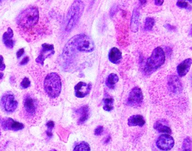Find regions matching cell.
<instances>
[{
  "instance_id": "1",
  "label": "cell",
  "mask_w": 192,
  "mask_h": 151,
  "mask_svg": "<svg viewBox=\"0 0 192 151\" xmlns=\"http://www.w3.org/2000/svg\"><path fill=\"white\" fill-rule=\"evenodd\" d=\"M39 19V12L36 7L29 6L19 15L16 19L18 25L24 28H31L36 26Z\"/></svg>"
},
{
  "instance_id": "2",
  "label": "cell",
  "mask_w": 192,
  "mask_h": 151,
  "mask_svg": "<svg viewBox=\"0 0 192 151\" xmlns=\"http://www.w3.org/2000/svg\"><path fill=\"white\" fill-rule=\"evenodd\" d=\"M62 81L59 74L55 72L49 73L44 81V89L47 95L51 98L59 96L62 90Z\"/></svg>"
},
{
  "instance_id": "3",
  "label": "cell",
  "mask_w": 192,
  "mask_h": 151,
  "mask_svg": "<svg viewBox=\"0 0 192 151\" xmlns=\"http://www.w3.org/2000/svg\"><path fill=\"white\" fill-rule=\"evenodd\" d=\"M85 5L82 1H74L69 9L67 16L66 30L70 31L78 23L82 16Z\"/></svg>"
},
{
  "instance_id": "4",
  "label": "cell",
  "mask_w": 192,
  "mask_h": 151,
  "mask_svg": "<svg viewBox=\"0 0 192 151\" xmlns=\"http://www.w3.org/2000/svg\"><path fill=\"white\" fill-rule=\"evenodd\" d=\"M165 53L161 47H156L152 52L151 56L147 59L144 71L147 74H151L159 68L165 62Z\"/></svg>"
},
{
  "instance_id": "5",
  "label": "cell",
  "mask_w": 192,
  "mask_h": 151,
  "mask_svg": "<svg viewBox=\"0 0 192 151\" xmlns=\"http://www.w3.org/2000/svg\"><path fill=\"white\" fill-rule=\"evenodd\" d=\"M70 40L79 52L90 53L93 51L95 49L93 40L86 35L80 34L76 35Z\"/></svg>"
},
{
  "instance_id": "6",
  "label": "cell",
  "mask_w": 192,
  "mask_h": 151,
  "mask_svg": "<svg viewBox=\"0 0 192 151\" xmlns=\"http://www.w3.org/2000/svg\"><path fill=\"white\" fill-rule=\"evenodd\" d=\"M0 103L2 110L7 113L14 112L18 106V101L11 92H7L2 96Z\"/></svg>"
},
{
  "instance_id": "7",
  "label": "cell",
  "mask_w": 192,
  "mask_h": 151,
  "mask_svg": "<svg viewBox=\"0 0 192 151\" xmlns=\"http://www.w3.org/2000/svg\"><path fill=\"white\" fill-rule=\"evenodd\" d=\"M144 96L141 89L136 86L130 91L127 100V104L130 107H140L143 103Z\"/></svg>"
},
{
  "instance_id": "8",
  "label": "cell",
  "mask_w": 192,
  "mask_h": 151,
  "mask_svg": "<svg viewBox=\"0 0 192 151\" xmlns=\"http://www.w3.org/2000/svg\"><path fill=\"white\" fill-rule=\"evenodd\" d=\"M156 146L161 151H169L171 150L175 144L174 138L168 134H162L158 137L155 142Z\"/></svg>"
},
{
  "instance_id": "9",
  "label": "cell",
  "mask_w": 192,
  "mask_h": 151,
  "mask_svg": "<svg viewBox=\"0 0 192 151\" xmlns=\"http://www.w3.org/2000/svg\"><path fill=\"white\" fill-rule=\"evenodd\" d=\"M54 46L53 45L43 43L42 45V49L38 58L36 59V62L41 65H43L45 60L54 54Z\"/></svg>"
},
{
  "instance_id": "10",
  "label": "cell",
  "mask_w": 192,
  "mask_h": 151,
  "mask_svg": "<svg viewBox=\"0 0 192 151\" xmlns=\"http://www.w3.org/2000/svg\"><path fill=\"white\" fill-rule=\"evenodd\" d=\"M1 127L4 130H12L17 131L24 129V125L17 122L11 118H4L1 122Z\"/></svg>"
},
{
  "instance_id": "11",
  "label": "cell",
  "mask_w": 192,
  "mask_h": 151,
  "mask_svg": "<svg viewBox=\"0 0 192 151\" xmlns=\"http://www.w3.org/2000/svg\"><path fill=\"white\" fill-rule=\"evenodd\" d=\"M24 108L28 113L30 114H35L37 109V100L32 95L28 94L24 96L23 100Z\"/></svg>"
},
{
  "instance_id": "12",
  "label": "cell",
  "mask_w": 192,
  "mask_h": 151,
  "mask_svg": "<svg viewBox=\"0 0 192 151\" xmlns=\"http://www.w3.org/2000/svg\"><path fill=\"white\" fill-rule=\"evenodd\" d=\"M92 87L91 83L80 82L74 87V94L77 98H84L87 96L90 92Z\"/></svg>"
},
{
  "instance_id": "13",
  "label": "cell",
  "mask_w": 192,
  "mask_h": 151,
  "mask_svg": "<svg viewBox=\"0 0 192 151\" xmlns=\"http://www.w3.org/2000/svg\"><path fill=\"white\" fill-rule=\"evenodd\" d=\"M170 90L174 94H177L182 90V85L178 77L172 76L169 78L168 82Z\"/></svg>"
},
{
  "instance_id": "14",
  "label": "cell",
  "mask_w": 192,
  "mask_h": 151,
  "mask_svg": "<svg viewBox=\"0 0 192 151\" xmlns=\"http://www.w3.org/2000/svg\"><path fill=\"white\" fill-rule=\"evenodd\" d=\"M192 60L191 58H188L184 60L177 67V72L180 77L185 76L189 72L192 65Z\"/></svg>"
},
{
  "instance_id": "15",
  "label": "cell",
  "mask_w": 192,
  "mask_h": 151,
  "mask_svg": "<svg viewBox=\"0 0 192 151\" xmlns=\"http://www.w3.org/2000/svg\"><path fill=\"white\" fill-rule=\"evenodd\" d=\"M110 62L113 64H120L122 59L121 51L117 47H113L110 50L108 54Z\"/></svg>"
},
{
  "instance_id": "16",
  "label": "cell",
  "mask_w": 192,
  "mask_h": 151,
  "mask_svg": "<svg viewBox=\"0 0 192 151\" xmlns=\"http://www.w3.org/2000/svg\"><path fill=\"white\" fill-rule=\"evenodd\" d=\"M76 112L77 114L80 116L77 121L78 125H81L85 123L88 120L89 114V108L87 106H83L80 108L76 110Z\"/></svg>"
},
{
  "instance_id": "17",
  "label": "cell",
  "mask_w": 192,
  "mask_h": 151,
  "mask_svg": "<svg viewBox=\"0 0 192 151\" xmlns=\"http://www.w3.org/2000/svg\"><path fill=\"white\" fill-rule=\"evenodd\" d=\"M128 125L131 126H140L142 127L145 124V120L143 116L140 114H135L131 116L128 119Z\"/></svg>"
},
{
  "instance_id": "18",
  "label": "cell",
  "mask_w": 192,
  "mask_h": 151,
  "mask_svg": "<svg viewBox=\"0 0 192 151\" xmlns=\"http://www.w3.org/2000/svg\"><path fill=\"white\" fill-rule=\"evenodd\" d=\"M14 36V33L11 28H9L7 32H6L3 35V42L4 45L8 48L11 49L13 47L14 45V40L13 37Z\"/></svg>"
},
{
  "instance_id": "19",
  "label": "cell",
  "mask_w": 192,
  "mask_h": 151,
  "mask_svg": "<svg viewBox=\"0 0 192 151\" xmlns=\"http://www.w3.org/2000/svg\"><path fill=\"white\" fill-rule=\"evenodd\" d=\"M139 17L140 13L139 10L137 9H135L133 13L130 24V28L133 32H137L138 30L139 25Z\"/></svg>"
},
{
  "instance_id": "20",
  "label": "cell",
  "mask_w": 192,
  "mask_h": 151,
  "mask_svg": "<svg viewBox=\"0 0 192 151\" xmlns=\"http://www.w3.org/2000/svg\"><path fill=\"white\" fill-rule=\"evenodd\" d=\"M153 127L155 130H157L159 133H166V134H171L172 133V131L170 127L166 125H164L162 121H161V120L157 121L154 125Z\"/></svg>"
},
{
  "instance_id": "21",
  "label": "cell",
  "mask_w": 192,
  "mask_h": 151,
  "mask_svg": "<svg viewBox=\"0 0 192 151\" xmlns=\"http://www.w3.org/2000/svg\"><path fill=\"white\" fill-rule=\"evenodd\" d=\"M119 80V78L117 74L116 73H111L108 76L107 79L106 80V85L110 89H114L115 87V85L118 83Z\"/></svg>"
},
{
  "instance_id": "22",
  "label": "cell",
  "mask_w": 192,
  "mask_h": 151,
  "mask_svg": "<svg viewBox=\"0 0 192 151\" xmlns=\"http://www.w3.org/2000/svg\"><path fill=\"white\" fill-rule=\"evenodd\" d=\"M113 102L114 99L112 98H107L103 100L104 106L103 109L105 111L110 112L113 110Z\"/></svg>"
},
{
  "instance_id": "23",
  "label": "cell",
  "mask_w": 192,
  "mask_h": 151,
  "mask_svg": "<svg viewBox=\"0 0 192 151\" xmlns=\"http://www.w3.org/2000/svg\"><path fill=\"white\" fill-rule=\"evenodd\" d=\"M73 151H91V148L87 142H82L76 146Z\"/></svg>"
},
{
  "instance_id": "24",
  "label": "cell",
  "mask_w": 192,
  "mask_h": 151,
  "mask_svg": "<svg viewBox=\"0 0 192 151\" xmlns=\"http://www.w3.org/2000/svg\"><path fill=\"white\" fill-rule=\"evenodd\" d=\"M182 151H192V140L190 137H188L184 139L182 145Z\"/></svg>"
},
{
  "instance_id": "25",
  "label": "cell",
  "mask_w": 192,
  "mask_h": 151,
  "mask_svg": "<svg viewBox=\"0 0 192 151\" xmlns=\"http://www.w3.org/2000/svg\"><path fill=\"white\" fill-rule=\"evenodd\" d=\"M155 24V20L153 18L148 17L146 18L144 24V29L147 31H149L152 29Z\"/></svg>"
},
{
  "instance_id": "26",
  "label": "cell",
  "mask_w": 192,
  "mask_h": 151,
  "mask_svg": "<svg viewBox=\"0 0 192 151\" xmlns=\"http://www.w3.org/2000/svg\"><path fill=\"white\" fill-rule=\"evenodd\" d=\"M176 5L180 8H184V9L191 10V6L189 5V3L188 2H187L185 1H178L176 2Z\"/></svg>"
},
{
  "instance_id": "27",
  "label": "cell",
  "mask_w": 192,
  "mask_h": 151,
  "mask_svg": "<svg viewBox=\"0 0 192 151\" xmlns=\"http://www.w3.org/2000/svg\"><path fill=\"white\" fill-rule=\"evenodd\" d=\"M30 86V81L28 77H25L20 83V87L22 89H27Z\"/></svg>"
},
{
  "instance_id": "28",
  "label": "cell",
  "mask_w": 192,
  "mask_h": 151,
  "mask_svg": "<svg viewBox=\"0 0 192 151\" xmlns=\"http://www.w3.org/2000/svg\"><path fill=\"white\" fill-rule=\"evenodd\" d=\"M104 129L102 126H99L96 127V129L94 130V134L96 136H100L102 134L103 132Z\"/></svg>"
},
{
  "instance_id": "29",
  "label": "cell",
  "mask_w": 192,
  "mask_h": 151,
  "mask_svg": "<svg viewBox=\"0 0 192 151\" xmlns=\"http://www.w3.org/2000/svg\"><path fill=\"white\" fill-rule=\"evenodd\" d=\"M6 68V66L3 63V58L0 55V70H4Z\"/></svg>"
},
{
  "instance_id": "30",
  "label": "cell",
  "mask_w": 192,
  "mask_h": 151,
  "mask_svg": "<svg viewBox=\"0 0 192 151\" xmlns=\"http://www.w3.org/2000/svg\"><path fill=\"white\" fill-rule=\"evenodd\" d=\"M46 126H47V129L53 130V127H54V126H55V123H54V122L53 121H48V122L47 123Z\"/></svg>"
},
{
  "instance_id": "31",
  "label": "cell",
  "mask_w": 192,
  "mask_h": 151,
  "mask_svg": "<svg viewBox=\"0 0 192 151\" xmlns=\"http://www.w3.org/2000/svg\"><path fill=\"white\" fill-rule=\"evenodd\" d=\"M24 50L23 48H22V49H19V50L17 51V53H16L17 58H18V59L20 58L23 55V54H24Z\"/></svg>"
},
{
  "instance_id": "32",
  "label": "cell",
  "mask_w": 192,
  "mask_h": 151,
  "mask_svg": "<svg viewBox=\"0 0 192 151\" xmlns=\"http://www.w3.org/2000/svg\"><path fill=\"white\" fill-rule=\"evenodd\" d=\"M29 57L28 56H26L24 58H23V59L20 62V65H26L27 64L28 62H29Z\"/></svg>"
},
{
  "instance_id": "33",
  "label": "cell",
  "mask_w": 192,
  "mask_h": 151,
  "mask_svg": "<svg viewBox=\"0 0 192 151\" xmlns=\"http://www.w3.org/2000/svg\"><path fill=\"white\" fill-rule=\"evenodd\" d=\"M46 135L49 137H53V133H52V130L51 129H47V130L46 131Z\"/></svg>"
},
{
  "instance_id": "34",
  "label": "cell",
  "mask_w": 192,
  "mask_h": 151,
  "mask_svg": "<svg viewBox=\"0 0 192 151\" xmlns=\"http://www.w3.org/2000/svg\"><path fill=\"white\" fill-rule=\"evenodd\" d=\"M164 1H163V0H161H161H156L154 2L155 4L157 6H161L164 3Z\"/></svg>"
},
{
  "instance_id": "35",
  "label": "cell",
  "mask_w": 192,
  "mask_h": 151,
  "mask_svg": "<svg viewBox=\"0 0 192 151\" xmlns=\"http://www.w3.org/2000/svg\"><path fill=\"white\" fill-rule=\"evenodd\" d=\"M165 27L166 28H167L168 29H170V30H174V29H175V27H174L171 26V25L169 24H166V25H165Z\"/></svg>"
},
{
  "instance_id": "36",
  "label": "cell",
  "mask_w": 192,
  "mask_h": 151,
  "mask_svg": "<svg viewBox=\"0 0 192 151\" xmlns=\"http://www.w3.org/2000/svg\"><path fill=\"white\" fill-rule=\"evenodd\" d=\"M140 1V3L141 4V5L145 4L147 3V1Z\"/></svg>"
},
{
  "instance_id": "37",
  "label": "cell",
  "mask_w": 192,
  "mask_h": 151,
  "mask_svg": "<svg viewBox=\"0 0 192 151\" xmlns=\"http://www.w3.org/2000/svg\"><path fill=\"white\" fill-rule=\"evenodd\" d=\"M3 75H4V74H3V73H2V72H0V80L2 79V77H3Z\"/></svg>"
},
{
  "instance_id": "38",
  "label": "cell",
  "mask_w": 192,
  "mask_h": 151,
  "mask_svg": "<svg viewBox=\"0 0 192 151\" xmlns=\"http://www.w3.org/2000/svg\"><path fill=\"white\" fill-rule=\"evenodd\" d=\"M57 151L56 150H51V151Z\"/></svg>"
},
{
  "instance_id": "39",
  "label": "cell",
  "mask_w": 192,
  "mask_h": 151,
  "mask_svg": "<svg viewBox=\"0 0 192 151\" xmlns=\"http://www.w3.org/2000/svg\"><path fill=\"white\" fill-rule=\"evenodd\" d=\"M1 3V1H0V3Z\"/></svg>"
},
{
  "instance_id": "40",
  "label": "cell",
  "mask_w": 192,
  "mask_h": 151,
  "mask_svg": "<svg viewBox=\"0 0 192 151\" xmlns=\"http://www.w3.org/2000/svg\"><path fill=\"white\" fill-rule=\"evenodd\" d=\"M0 135H1V132H0Z\"/></svg>"
}]
</instances>
